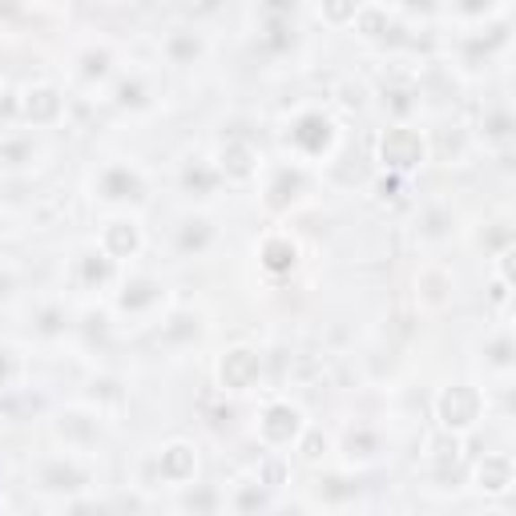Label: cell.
<instances>
[{
	"label": "cell",
	"mask_w": 516,
	"mask_h": 516,
	"mask_svg": "<svg viewBox=\"0 0 516 516\" xmlns=\"http://www.w3.org/2000/svg\"><path fill=\"white\" fill-rule=\"evenodd\" d=\"M194 226H198V230H185V234H182V246H202V242L210 238L206 222H194Z\"/></svg>",
	"instance_id": "obj_16"
},
{
	"label": "cell",
	"mask_w": 516,
	"mask_h": 516,
	"mask_svg": "<svg viewBox=\"0 0 516 516\" xmlns=\"http://www.w3.org/2000/svg\"><path fill=\"white\" fill-rule=\"evenodd\" d=\"M222 174H230L234 182H246L250 174H254V153H250V145L234 142L222 150Z\"/></svg>",
	"instance_id": "obj_7"
},
{
	"label": "cell",
	"mask_w": 516,
	"mask_h": 516,
	"mask_svg": "<svg viewBox=\"0 0 516 516\" xmlns=\"http://www.w3.org/2000/svg\"><path fill=\"white\" fill-rule=\"evenodd\" d=\"M359 29L367 32V37H379V32H383V16H379V13H363L359 16Z\"/></svg>",
	"instance_id": "obj_15"
},
{
	"label": "cell",
	"mask_w": 516,
	"mask_h": 516,
	"mask_svg": "<svg viewBox=\"0 0 516 516\" xmlns=\"http://www.w3.org/2000/svg\"><path fill=\"white\" fill-rule=\"evenodd\" d=\"M476 416H480V395H476L472 387H448V391L440 395L443 427H468Z\"/></svg>",
	"instance_id": "obj_2"
},
{
	"label": "cell",
	"mask_w": 516,
	"mask_h": 516,
	"mask_svg": "<svg viewBox=\"0 0 516 516\" xmlns=\"http://www.w3.org/2000/svg\"><path fill=\"white\" fill-rule=\"evenodd\" d=\"M322 16H327V21H335V24L351 21V16H355V0H322Z\"/></svg>",
	"instance_id": "obj_14"
},
{
	"label": "cell",
	"mask_w": 516,
	"mask_h": 516,
	"mask_svg": "<svg viewBox=\"0 0 516 516\" xmlns=\"http://www.w3.org/2000/svg\"><path fill=\"white\" fill-rule=\"evenodd\" d=\"M137 190H142V182L129 169H109L105 174V198H133Z\"/></svg>",
	"instance_id": "obj_12"
},
{
	"label": "cell",
	"mask_w": 516,
	"mask_h": 516,
	"mask_svg": "<svg viewBox=\"0 0 516 516\" xmlns=\"http://www.w3.org/2000/svg\"><path fill=\"white\" fill-rule=\"evenodd\" d=\"M290 137H295L298 145H306V150H322V145H327V137H331V121L322 117V113H311V117L298 121Z\"/></svg>",
	"instance_id": "obj_6"
},
{
	"label": "cell",
	"mask_w": 516,
	"mask_h": 516,
	"mask_svg": "<svg viewBox=\"0 0 516 516\" xmlns=\"http://www.w3.org/2000/svg\"><path fill=\"white\" fill-rule=\"evenodd\" d=\"M295 190H298V174H287V169H282V182L271 190V206L274 210L287 206V198H295Z\"/></svg>",
	"instance_id": "obj_13"
},
{
	"label": "cell",
	"mask_w": 516,
	"mask_h": 516,
	"mask_svg": "<svg viewBox=\"0 0 516 516\" xmlns=\"http://www.w3.org/2000/svg\"><path fill=\"white\" fill-rule=\"evenodd\" d=\"M24 113H29V121H53L56 113H61V93L48 85L32 89L29 101H24Z\"/></svg>",
	"instance_id": "obj_5"
},
{
	"label": "cell",
	"mask_w": 516,
	"mask_h": 516,
	"mask_svg": "<svg viewBox=\"0 0 516 516\" xmlns=\"http://www.w3.org/2000/svg\"><path fill=\"white\" fill-rule=\"evenodd\" d=\"M258 427H262V435L271 443H290L298 435V411L290 408V403H274V408L262 416V424H258Z\"/></svg>",
	"instance_id": "obj_4"
},
{
	"label": "cell",
	"mask_w": 516,
	"mask_h": 516,
	"mask_svg": "<svg viewBox=\"0 0 516 516\" xmlns=\"http://www.w3.org/2000/svg\"><path fill=\"white\" fill-rule=\"evenodd\" d=\"M8 287H13V279H8V274H0V295H8Z\"/></svg>",
	"instance_id": "obj_17"
},
{
	"label": "cell",
	"mask_w": 516,
	"mask_h": 516,
	"mask_svg": "<svg viewBox=\"0 0 516 516\" xmlns=\"http://www.w3.org/2000/svg\"><path fill=\"white\" fill-rule=\"evenodd\" d=\"M262 262H266V271H290V266H295V242L290 238H266L262 242Z\"/></svg>",
	"instance_id": "obj_10"
},
{
	"label": "cell",
	"mask_w": 516,
	"mask_h": 516,
	"mask_svg": "<svg viewBox=\"0 0 516 516\" xmlns=\"http://www.w3.org/2000/svg\"><path fill=\"white\" fill-rule=\"evenodd\" d=\"M480 484L488 492H504L508 484H512V464H508L504 456H492L480 464Z\"/></svg>",
	"instance_id": "obj_11"
},
{
	"label": "cell",
	"mask_w": 516,
	"mask_h": 516,
	"mask_svg": "<svg viewBox=\"0 0 516 516\" xmlns=\"http://www.w3.org/2000/svg\"><path fill=\"white\" fill-rule=\"evenodd\" d=\"M379 158L391 169H411L424 161V137L416 129H387L383 145H379Z\"/></svg>",
	"instance_id": "obj_1"
},
{
	"label": "cell",
	"mask_w": 516,
	"mask_h": 516,
	"mask_svg": "<svg viewBox=\"0 0 516 516\" xmlns=\"http://www.w3.org/2000/svg\"><path fill=\"white\" fill-rule=\"evenodd\" d=\"M101 238H105V250H109V254H117V258H125V254H133V250H137L133 222H109Z\"/></svg>",
	"instance_id": "obj_8"
},
{
	"label": "cell",
	"mask_w": 516,
	"mask_h": 516,
	"mask_svg": "<svg viewBox=\"0 0 516 516\" xmlns=\"http://www.w3.org/2000/svg\"><path fill=\"white\" fill-rule=\"evenodd\" d=\"M218 375H222L226 387H250L258 379V355L246 351V347H234V351H226L222 367H218Z\"/></svg>",
	"instance_id": "obj_3"
},
{
	"label": "cell",
	"mask_w": 516,
	"mask_h": 516,
	"mask_svg": "<svg viewBox=\"0 0 516 516\" xmlns=\"http://www.w3.org/2000/svg\"><path fill=\"white\" fill-rule=\"evenodd\" d=\"M161 476H169V480H185V476H194V448L174 443V448L161 452Z\"/></svg>",
	"instance_id": "obj_9"
}]
</instances>
